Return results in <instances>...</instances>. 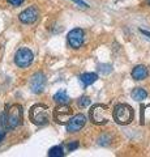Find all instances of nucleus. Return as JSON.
Returning <instances> with one entry per match:
<instances>
[{"instance_id":"1","label":"nucleus","mask_w":150,"mask_h":157,"mask_svg":"<svg viewBox=\"0 0 150 157\" xmlns=\"http://www.w3.org/2000/svg\"><path fill=\"white\" fill-rule=\"evenodd\" d=\"M22 106L18 104L11 105L3 115H0V126H3L5 130H14L22 123Z\"/></svg>"},{"instance_id":"2","label":"nucleus","mask_w":150,"mask_h":157,"mask_svg":"<svg viewBox=\"0 0 150 157\" xmlns=\"http://www.w3.org/2000/svg\"><path fill=\"white\" fill-rule=\"evenodd\" d=\"M112 117H114V121L118 124L125 126V124H129L133 121L134 111L128 104H119L115 106V109L112 111Z\"/></svg>"},{"instance_id":"3","label":"nucleus","mask_w":150,"mask_h":157,"mask_svg":"<svg viewBox=\"0 0 150 157\" xmlns=\"http://www.w3.org/2000/svg\"><path fill=\"white\" fill-rule=\"evenodd\" d=\"M89 117L90 121L94 124H104L107 123L111 118V110L106 105L95 104L90 107L89 110Z\"/></svg>"},{"instance_id":"4","label":"nucleus","mask_w":150,"mask_h":157,"mask_svg":"<svg viewBox=\"0 0 150 157\" xmlns=\"http://www.w3.org/2000/svg\"><path fill=\"white\" fill-rule=\"evenodd\" d=\"M29 118H30L31 123L37 126H45L50 121V114H48V107L43 104H37L31 106L29 111Z\"/></svg>"},{"instance_id":"5","label":"nucleus","mask_w":150,"mask_h":157,"mask_svg":"<svg viewBox=\"0 0 150 157\" xmlns=\"http://www.w3.org/2000/svg\"><path fill=\"white\" fill-rule=\"evenodd\" d=\"M33 59H34V55L31 50H29L27 47H21L14 55V63L20 68H26L33 63Z\"/></svg>"},{"instance_id":"6","label":"nucleus","mask_w":150,"mask_h":157,"mask_svg":"<svg viewBox=\"0 0 150 157\" xmlns=\"http://www.w3.org/2000/svg\"><path fill=\"white\" fill-rule=\"evenodd\" d=\"M73 117V110L71 109V106L67 104L64 105H57L54 110V119L56 123L59 124H67L71 118Z\"/></svg>"},{"instance_id":"7","label":"nucleus","mask_w":150,"mask_h":157,"mask_svg":"<svg viewBox=\"0 0 150 157\" xmlns=\"http://www.w3.org/2000/svg\"><path fill=\"white\" fill-rule=\"evenodd\" d=\"M46 82H47V78L46 75L43 72H37L31 76V80H30V89L34 94H41V93L45 90L46 88Z\"/></svg>"},{"instance_id":"8","label":"nucleus","mask_w":150,"mask_h":157,"mask_svg":"<svg viewBox=\"0 0 150 157\" xmlns=\"http://www.w3.org/2000/svg\"><path fill=\"white\" fill-rule=\"evenodd\" d=\"M85 42V33L82 29L76 28L68 34V43L72 48H80Z\"/></svg>"},{"instance_id":"9","label":"nucleus","mask_w":150,"mask_h":157,"mask_svg":"<svg viewBox=\"0 0 150 157\" xmlns=\"http://www.w3.org/2000/svg\"><path fill=\"white\" fill-rule=\"evenodd\" d=\"M86 123V117L84 114H76L67 122V131L68 132H79L84 128Z\"/></svg>"},{"instance_id":"10","label":"nucleus","mask_w":150,"mask_h":157,"mask_svg":"<svg viewBox=\"0 0 150 157\" xmlns=\"http://www.w3.org/2000/svg\"><path fill=\"white\" fill-rule=\"evenodd\" d=\"M38 17H39V12L35 7H29L25 11H22L18 14V18L22 24H26V25H30V24H34Z\"/></svg>"},{"instance_id":"11","label":"nucleus","mask_w":150,"mask_h":157,"mask_svg":"<svg viewBox=\"0 0 150 157\" xmlns=\"http://www.w3.org/2000/svg\"><path fill=\"white\" fill-rule=\"evenodd\" d=\"M148 75H149L148 68L145 66H142V64H138L132 70V77L134 78V80H137V81L145 80V78L148 77Z\"/></svg>"},{"instance_id":"12","label":"nucleus","mask_w":150,"mask_h":157,"mask_svg":"<svg viewBox=\"0 0 150 157\" xmlns=\"http://www.w3.org/2000/svg\"><path fill=\"white\" fill-rule=\"evenodd\" d=\"M97 80H98V75H97L95 72H85L80 76V81L84 84L85 88L91 85V84H94Z\"/></svg>"},{"instance_id":"13","label":"nucleus","mask_w":150,"mask_h":157,"mask_svg":"<svg viewBox=\"0 0 150 157\" xmlns=\"http://www.w3.org/2000/svg\"><path fill=\"white\" fill-rule=\"evenodd\" d=\"M54 101L56 102L57 105L68 104V102H69V97H68V93H67V90L65 89H60L59 92H56L54 94Z\"/></svg>"},{"instance_id":"14","label":"nucleus","mask_w":150,"mask_h":157,"mask_svg":"<svg viewBox=\"0 0 150 157\" xmlns=\"http://www.w3.org/2000/svg\"><path fill=\"white\" fill-rule=\"evenodd\" d=\"M148 97V92L144 89V88H134L132 90V98L134 101H144L145 98Z\"/></svg>"},{"instance_id":"15","label":"nucleus","mask_w":150,"mask_h":157,"mask_svg":"<svg viewBox=\"0 0 150 157\" xmlns=\"http://www.w3.org/2000/svg\"><path fill=\"white\" fill-rule=\"evenodd\" d=\"M148 122H150V105H144L141 106V124H148Z\"/></svg>"},{"instance_id":"16","label":"nucleus","mask_w":150,"mask_h":157,"mask_svg":"<svg viewBox=\"0 0 150 157\" xmlns=\"http://www.w3.org/2000/svg\"><path fill=\"white\" fill-rule=\"evenodd\" d=\"M47 155L50 157H63L64 156V151H63L61 145H55V147H52V148H50Z\"/></svg>"},{"instance_id":"17","label":"nucleus","mask_w":150,"mask_h":157,"mask_svg":"<svg viewBox=\"0 0 150 157\" xmlns=\"http://www.w3.org/2000/svg\"><path fill=\"white\" fill-rule=\"evenodd\" d=\"M77 104H79L80 107H88L90 105V98L88 96H82V97H80V100Z\"/></svg>"},{"instance_id":"18","label":"nucleus","mask_w":150,"mask_h":157,"mask_svg":"<svg viewBox=\"0 0 150 157\" xmlns=\"http://www.w3.org/2000/svg\"><path fill=\"white\" fill-rule=\"evenodd\" d=\"M98 70L102 72V73H104V75H108V73L112 71V67H111L110 64H99L98 66Z\"/></svg>"},{"instance_id":"19","label":"nucleus","mask_w":150,"mask_h":157,"mask_svg":"<svg viewBox=\"0 0 150 157\" xmlns=\"http://www.w3.org/2000/svg\"><path fill=\"white\" fill-rule=\"evenodd\" d=\"M67 147H68V151L72 152V151H76L77 148H79V147H80V143H79L77 140H75V141H71V143L67 145Z\"/></svg>"},{"instance_id":"20","label":"nucleus","mask_w":150,"mask_h":157,"mask_svg":"<svg viewBox=\"0 0 150 157\" xmlns=\"http://www.w3.org/2000/svg\"><path fill=\"white\" fill-rule=\"evenodd\" d=\"M7 2L11 4V6H13V7H20L21 4L25 2V0H7Z\"/></svg>"},{"instance_id":"21","label":"nucleus","mask_w":150,"mask_h":157,"mask_svg":"<svg viewBox=\"0 0 150 157\" xmlns=\"http://www.w3.org/2000/svg\"><path fill=\"white\" fill-rule=\"evenodd\" d=\"M73 2L76 3V4H79V7H82V8H88L89 6L86 4L85 2H82V0H73Z\"/></svg>"},{"instance_id":"22","label":"nucleus","mask_w":150,"mask_h":157,"mask_svg":"<svg viewBox=\"0 0 150 157\" xmlns=\"http://www.w3.org/2000/svg\"><path fill=\"white\" fill-rule=\"evenodd\" d=\"M4 137H5V131H4V128L0 127V141H3Z\"/></svg>"},{"instance_id":"23","label":"nucleus","mask_w":150,"mask_h":157,"mask_svg":"<svg viewBox=\"0 0 150 157\" xmlns=\"http://www.w3.org/2000/svg\"><path fill=\"white\" fill-rule=\"evenodd\" d=\"M140 33L144 34L145 37H148V38L150 39V32H148V30H144V29H140Z\"/></svg>"},{"instance_id":"24","label":"nucleus","mask_w":150,"mask_h":157,"mask_svg":"<svg viewBox=\"0 0 150 157\" xmlns=\"http://www.w3.org/2000/svg\"><path fill=\"white\" fill-rule=\"evenodd\" d=\"M146 3L149 4V6H150V0H146Z\"/></svg>"}]
</instances>
